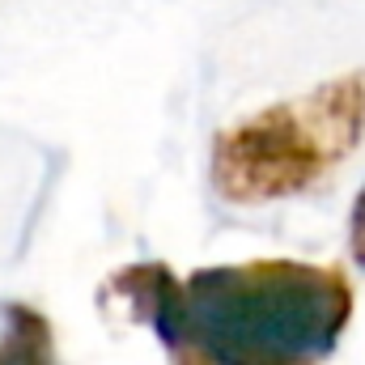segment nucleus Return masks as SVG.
<instances>
[{"instance_id": "obj_1", "label": "nucleus", "mask_w": 365, "mask_h": 365, "mask_svg": "<svg viewBox=\"0 0 365 365\" xmlns=\"http://www.w3.org/2000/svg\"><path fill=\"white\" fill-rule=\"evenodd\" d=\"M102 297L149 323L170 365H327L357 302L344 268L302 259L217 264L187 280L136 264Z\"/></svg>"}, {"instance_id": "obj_2", "label": "nucleus", "mask_w": 365, "mask_h": 365, "mask_svg": "<svg viewBox=\"0 0 365 365\" xmlns=\"http://www.w3.org/2000/svg\"><path fill=\"white\" fill-rule=\"evenodd\" d=\"M365 136V73L264 106L212 140V187L225 204H272L327 179Z\"/></svg>"}, {"instance_id": "obj_4", "label": "nucleus", "mask_w": 365, "mask_h": 365, "mask_svg": "<svg viewBox=\"0 0 365 365\" xmlns=\"http://www.w3.org/2000/svg\"><path fill=\"white\" fill-rule=\"evenodd\" d=\"M349 247H353V259L365 268V187L353 204V217H349Z\"/></svg>"}, {"instance_id": "obj_3", "label": "nucleus", "mask_w": 365, "mask_h": 365, "mask_svg": "<svg viewBox=\"0 0 365 365\" xmlns=\"http://www.w3.org/2000/svg\"><path fill=\"white\" fill-rule=\"evenodd\" d=\"M0 365H60V357H56V331L43 319V310H34L26 302H9L4 306Z\"/></svg>"}]
</instances>
